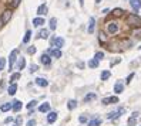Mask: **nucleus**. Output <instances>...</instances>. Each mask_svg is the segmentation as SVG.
Returning a JSON list of instances; mask_svg holds the SVG:
<instances>
[{"label": "nucleus", "instance_id": "de8ad7c7", "mask_svg": "<svg viewBox=\"0 0 141 126\" xmlns=\"http://www.w3.org/2000/svg\"><path fill=\"white\" fill-rule=\"evenodd\" d=\"M3 26V23H2V20H0V27H2Z\"/></svg>", "mask_w": 141, "mask_h": 126}, {"label": "nucleus", "instance_id": "79ce46f5", "mask_svg": "<svg viewBox=\"0 0 141 126\" xmlns=\"http://www.w3.org/2000/svg\"><path fill=\"white\" fill-rule=\"evenodd\" d=\"M100 40H101V41H105V36H104V33H103V31L100 33Z\"/></svg>", "mask_w": 141, "mask_h": 126}, {"label": "nucleus", "instance_id": "6e6552de", "mask_svg": "<svg viewBox=\"0 0 141 126\" xmlns=\"http://www.w3.org/2000/svg\"><path fill=\"white\" fill-rule=\"evenodd\" d=\"M137 118H138V112H134L131 116L128 118V126H135V123H137Z\"/></svg>", "mask_w": 141, "mask_h": 126}, {"label": "nucleus", "instance_id": "c9c22d12", "mask_svg": "<svg viewBox=\"0 0 141 126\" xmlns=\"http://www.w3.org/2000/svg\"><path fill=\"white\" fill-rule=\"evenodd\" d=\"M37 69H38V67H37L36 64H31L30 65V72H31V74H33V72H36Z\"/></svg>", "mask_w": 141, "mask_h": 126}, {"label": "nucleus", "instance_id": "f704fd0d", "mask_svg": "<svg viewBox=\"0 0 141 126\" xmlns=\"http://www.w3.org/2000/svg\"><path fill=\"white\" fill-rule=\"evenodd\" d=\"M103 57H104V52L98 51V52H96V57H94V58H96V59H98V61H100V59L103 58Z\"/></svg>", "mask_w": 141, "mask_h": 126}, {"label": "nucleus", "instance_id": "ddd939ff", "mask_svg": "<svg viewBox=\"0 0 141 126\" xmlns=\"http://www.w3.org/2000/svg\"><path fill=\"white\" fill-rule=\"evenodd\" d=\"M56 120H57V113H56V112H50V113L47 115V122L48 123H54Z\"/></svg>", "mask_w": 141, "mask_h": 126}, {"label": "nucleus", "instance_id": "1a4fd4ad", "mask_svg": "<svg viewBox=\"0 0 141 126\" xmlns=\"http://www.w3.org/2000/svg\"><path fill=\"white\" fill-rule=\"evenodd\" d=\"M123 112H124V109H123V108H120L118 111L110 112V113L107 115V119H114V118H118V116H120V113H123Z\"/></svg>", "mask_w": 141, "mask_h": 126}, {"label": "nucleus", "instance_id": "e433bc0d", "mask_svg": "<svg viewBox=\"0 0 141 126\" xmlns=\"http://www.w3.org/2000/svg\"><path fill=\"white\" fill-rule=\"evenodd\" d=\"M20 2H22V0H12V7H17V6L20 4Z\"/></svg>", "mask_w": 141, "mask_h": 126}, {"label": "nucleus", "instance_id": "f8f14e48", "mask_svg": "<svg viewBox=\"0 0 141 126\" xmlns=\"http://www.w3.org/2000/svg\"><path fill=\"white\" fill-rule=\"evenodd\" d=\"M123 89H124V84H123L121 81H118V82L114 85V92H115V94H121Z\"/></svg>", "mask_w": 141, "mask_h": 126}, {"label": "nucleus", "instance_id": "a878e982", "mask_svg": "<svg viewBox=\"0 0 141 126\" xmlns=\"http://www.w3.org/2000/svg\"><path fill=\"white\" fill-rule=\"evenodd\" d=\"M67 108H69V109H70V111L76 109V108H77V101H74V99L69 101V105H67Z\"/></svg>", "mask_w": 141, "mask_h": 126}, {"label": "nucleus", "instance_id": "c85d7f7f", "mask_svg": "<svg viewBox=\"0 0 141 126\" xmlns=\"http://www.w3.org/2000/svg\"><path fill=\"white\" fill-rule=\"evenodd\" d=\"M56 27H57V19L53 17V19H50V30H56Z\"/></svg>", "mask_w": 141, "mask_h": 126}, {"label": "nucleus", "instance_id": "0eeeda50", "mask_svg": "<svg viewBox=\"0 0 141 126\" xmlns=\"http://www.w3.org/2000/svg\"><path fill=\"white\" fill-rule=\"evenodd\" d=\"M104 105H110V103H118V98L117 96H110V98H104L103 99Z\"/></svg>", "mask_w": 141, "mask_h": 126}, {"label": "nucleus", "instance_id": "2f4dec72", "mask_svg": "<svg viewBox=\"0 0 141 126\" xmlns=\"http://www.w3.org/2000/svg\"><path fill=\"white\" fill-rule=\"evenodd\" d=\"M24 65H26V61L24 58H19V64H17V69H23Z\"/></svg>", "mask_w": 141, "mask_h": 126}, {"label": "nucleus", "instance_id": "ea45409f", "mask_svg": "<svg viewBox=\"0 0 141 126\" xmlns=\"http://www.w3.org/2000/svg\"><path fill=\"white\" fill-rule=\"evenodd\" d=\"M134 78V74H130L128 76H127V79H125V81H127V84H130V82H131V79Z\"/></svg>", "mask_w": 141, "mask_h": 126}, {"label": "nucleus", "instance_id": "bb28decb", "mask_svg": "<svg viewBox=\"0 0 141 126\" xmlns=\"http://www.w3.org/2000/svg\"><path fill=\"white\" fill-rule=\"evenodd\" d=\"M38 37L40 38H48V30H46V29H43V30H40V33H38Z\"/></svg>", "mask_w": 141, "mask_h": 126}, {"label": "nucleus", "instance_id": "39448f33", "mask_svg": "<svg viewBox=\"0 0 141 126\" xmlns=\"http://www.w3.org/2000/svg\"><path fill=\"white\" fill-rule=\"evenodd\" d=\"M107 31H108L110 34H115V33L118 31V24H117V23H110V24L107 26Z\"/></svg>", "mask_w": 141, "mask_h": 126}, {"label": "nucleus", "instance_id": "9d476101", "mask_svg": "<svg viewBox=\"0 0 141 126\" xmlns=\"http://www.w3.org/2000/svg\"><path fill=\"white\" fill-rule=\"evenodd\" d=\"M34 81H36V85L41 86V88H46V86L48 85V82H47V79H46V78H36Z\"/></svg>", "mask_w": 141, "mask_h": 126}, {"label": "nucleus", "instance_id": "f257e3e1", "mask_svg": "<svg viewBox=\"0 0 141 126\" xmlns=\"http://www.w3.org/2000/svg\"><path fill=\"white\" fill-rule=\"evenodd\" d=\"M127 24H128L130 27L138 29V27H141V17H138L137 14H130L127 17Z\"/></svg>", "mask_w": 141, "mask_h": 126}, {"label": "nucleus", "instance_id": "f3484780", "mask_svg": "<svg viewBox=\"0 0 141 126\" xmlns=\"http://www.w3.org/2000/svg\"><path fill=\"white\" fill-rule=\"evenodd\" d=\"M43 24H44L43 17H36V19L33 20V26H36V27H40V26H43Z\"/></svg>", "mask_w": 141, "mask_h": 126}, {"label": "nucleus", "instance_id": "412c9836", "mask_svg": "<svg viewBox=\"0 0 141 126\" xmlns=\"http://www.w3.org/2000/svg\"><path fill=\"white\" fill-rule=\"evenodd\" d=\"M16 92H17V84H12L9 86V95H14Z\"/></svg>", "mask_w": 141, "mask_h": 126}, {"label": "nucleus", "instance_id": "20e7f679", "mask_svg": "<svg viewBox=\"0 0 141 126\" xmlns=\"http://www.w3.org/2000/svg\"><path fill=\"white\" fill-rule=\"evenodd\" d=\"M51 45L53 47H56V48H61L63 45H64V38H61V37H57V38H53L51 40Z\"/></svg>", "mask_w": 141, "mask_h": 126}, {"label": "nucleus", "instance_id": "49530a36", "mask_svg": "<svg viewBox=\"0 0 141 126\" xmlns=\"http://www.w3.org/2000/svg\"><path fill=\"white\" fill-rule=\"evenodd\" d=\"M96 3H101V0H96Z\"/></svg>", "mask_w": 141, "mask_h": 126}, {"label": "nucleus", "instance_id": "423d86ee", "mask_svg": "<svg viewBox=\"0 0 141 126\" xmlns=\"http://www.w3.org/2000/svg\"><path fill=\"white\" fill-rule=\"evenodd\" d=\"M40 61H41V64L46 65V67H48V65L51 64V58H50V55H48V54H43V55H41Z\"/></svg>", "mask_w": 141, "mask_h": 126}, {"label": "nucleus", "instance_id": "4c0bfd02", "mask_svg": "<svg viewBox=\"0 0 141 126\" xmlns=\"http://www.w3.org/2000/svg\"><path fill=\"white\" fill-rule=\"evenodd\" d=\"M79 120H80V123H86V122H87V116H84V115H81V116L79 118Z\"/></svg>", "mask_w": 141, "mask_h": 126}, {"label": "nucleus", "instance_id": "4be33fe9", "mask_svg": "<svg viewBox=\"0 0 141 126\" xmlns=\"http://www.w3.org/2000/svg\"><path fill=\"white\" fill-rule=\"evenodd\" d=\"M13 108V105L12 103H3L2 106H0V111L2 112H7V111H10Z\"/></svg>", "mask_w": 141, "mask_h": 126}, {"label": "nucleus", "instance_id": "9b49d317", "mask_svg": "<svg viewBox=\"0 0 141 126\" xmlns=\"http://www.w3.org/2000/svg\"><path fill=\"white\" fill-rule=\"evenodd\" d=\"M130 6L134 10H140L141 9V0H130Z\"/></svg>", "mask_w": 141, "mask_h": 126}, {"label": "nucleus", "instance_id": "58836bf2", "mask_svg": "<svg viewBox=\"0 0 141 126\" xmlns=\"http://www.w3.org/2000/svg\"><path fill=\"white\" fill-rule=\"evenodd\" d=\"M27 52H29L30 55H33L34 52H36V47H29V50H27Z\"/></svg>", "mask_w": 141, "mask_h": 126}, {"label": "nucleus", "instance_id": "6ab92c4d", "mask_svg": "<svg viewBox=\"0 0 141 126\" xmlns=\"http://www.w3.org/2000/svg\"><path fill=\"white\" fill-rule=\"evenodd\" d=\"M97 98V95L94 92H91V94H87L86 96H84V102H90V101H94Z\"/></svg>", "mask_w": 141, "mask_h": 126}, {"label": "nucleus", "instance_id": "dca6fc26", "mask_svg": "<svg viewBox=\"0 0 141 126\" xmlns=\"http://www.w3.org/2000/svg\"><path fill=\"white\" fill-rule=\"evenodd\" d=\"M46 13H47V6H46V4L38 6V9H37V14H38V16H44Z\"/></svg>", "mask_w": 141, "mask_h": 126}, {"label": "nucleus", "instance_id": "09e8293b", "mask_svg": "<svg viewBox=\"0 0 141 126\" xmlns=\"http://www.w3.org/2000/svg\"><path fill=\"white\" fill-rule=\"evenodd\" d=\"M14 126H17V125H14Z\"/></svg>", "mask_w": 141, "mask_h": 126}, {"label": "nucleus", "instance_id": "aec40b11", "mask_svg": "<svg viewBox=\"0 0 141 126\" xmlns=\"http://www.w3.org/2000/svg\"><path fill=\"white\" fill-rule=\"evenodd\" d=\"M38 111L43 112V113H44V112H48V111H50V103L46 102V103H43V105H40V106H38Z\"/></svg>", "mask_w": 141, "mask_h": 126}, {"label": "nucleus", "instance_id": "5701e85b", "mask_svg": "<svg viewBox=\"0 0 141 126\" xmlns=\"http://www.w3.org/2000/svg\"><path fill=\"white\" fill-rule=\"evenodd\" d=\"M123 14H124V10L123 9H114L113 10V16H115V17H121Z\"/></svg>", "mask_w": 141, "mask_h": 126}, {"label": "nucleus", "instance_id": "a18cd8bd", "mask_svg": "<svg viewBox=\"0 0 141 126\" xmlns=\"http://www.w3.org/2000/svg\"><path fill=\"white\" fill-rule=\"evenodd\" d=\"M103 13H105V14H107V13H110V9H104Z\"/></svg>", "mask_w": 141, "mask_h": 126}, {"label": "nucleus", "instance_id": "4468645a", "mask_svg": "<svg viewBox=\"0 0 141 126\" xmlns=\"http://www.w3.org/2000/svg\"><path fill=\"white\" fill-rule=\"evenodd\" d=\"M12 105H13V108H12V109L14 111V112H19L20 109H22V106H23L20 101H13V102H12Z\"/></svg>", "mask_w": 141, "mask_h": 126}, {"label": "nucleus", "instance_id": "7ed1b4c3", "mask_svg": "<svg viewBox=\"0 0 141 126\" xmlns=\"http://www.w3.org/2000/svg\"><path fill=\"white\" fill-rule=\"evenodd\" d=\"M17 55H19V50H13L12 52H10V59H9V68L13 69V67H14V62L17 59Z\"/></svg>", "mask_w": 141, "mask_h": 126}, {"label": "nucleus", "instance_id": "72a5a7b5", "mask_svg": "<svg viewBox=\"0 0 141 126\" xmlns=\"http://www.w3.org/2000/svg\"><path fill=\"white\" fill-rule=\"evenodd\" d=\"M6 67V59L4 58H0V71H3Z\"/></svg>", "mask_w": 141, "mask_h": 126}, {"label": "nucleus", "instance_id": "b1692460", "mask_svg": "<svg viewBox=\"0 0 141 126\" xmlns=\"http://www.w3.org/2000/svg\"><path fill=\"white\" fill-rule=\"evenodd\" d=\"M110 76H111V72L110 71H103V72H101V81H107Z\"/></svg>", "mask_w": 141, "mask_h": 126}, {"label": "nucleus", "instance_id": "c03bdc74", "mask_svg": "<svg viewBox=\"0 0 141 126\" xmlns=\"http://www.w3.org/2000/svg\"><path fill=\"white\" fill-rule=\"evenodd\" d=\"M10 122H13V118H7V119H6V123H10Z\"/></svg>", "mask_w": 141, "mask_h": 126}, {"label": "nucleus", "instance_id": "a19ab883", "mask_svg": "<svg viewBox=\"0 0 141 126\" xmlns=\"http://www.w3.org/2000/svg\"><path fill=\"white\" fill-rule=\"evenodd\" d=\"M36 125V120H34V119H30L29 122H27V126H34Z\"/></svg>", "mask_w": 141, "mask_h": 126}, {"label": "nucleus", "instance_id": "393cba45", "mask_svg": "<svg viewBox=\"0 0 141 126\" xmlns=\"http://www.w3.org/2000/svg\"><path fill=\"white\" fill-rule=\"evenodd\" d=\"M30 38H31V31H30V30H27V31H26V34H24L23 43H24V44H27V43L30 41Z\"/></svg>", "mask_w": 141, "mask_h": 126}, {"label": "nucleus", "instance_id": "f03ea898", "mask_svg": "<svg viewBox=\"0 0 141 126\" xmlns=\"http://www.w3.org/2000/svg\"><path fill=\"white\" fill-rule=\"evenodd\" d=\"M12 16H13L12 10H4V12L2 13V17H0V20H2L3 24H7V23L10 21V19H12Z\"/></svg>", "mask_w": 141, "mask_h": 126}, {"label": "nucleus", "instance_id": "37998d69", "mask_svg": "<svg viewBox=\"0 0 141 126\" xmlns=\"http://www.w3.org/2000/svg\"><path fill=\"white\" fill-rule=\"evenodd\" d=\"M20 123H22V118H20V116H19V118H17V119H16V125H17V126H19Z\"/></svg>", "mask_w": 141, "mask_h": 126}, {"label": "nucleus", "instance_id": "a211bd4d", "mask_svg": "<svg viewBox=\"0 0 141 126\" xmlns=\"http://www.w3.org/2000/svg\"><path fill=\"white\" fill-rule=\"evenodd\" d=\"M94 24H96V19H94V17H90V23H89V33L90 34L94 33Z\"/></svg>", "mask_w": 141, "mask_h": 126}, {"label": "nucleus", "instance_id": "c756f323", "mask_svg": "<svg viewBox=\"0 0 141 126\" xmlns=\"http://www.w3.org/2000/svg\"><path fill=\"white\" fill-rule=\"evenodd\" d=\"M20 78V72H16V74H13L12 76H10V82L12 84H16V81Z\"/></svg>", "mask_w": 141, "mask_h": 126}, {"label": "nucleus", "instance_id": "2eb2a0df", "mask_svg": "<svg viewBox=\"0 0 141 126\" xmlns=\"http://www.w3.org/2000/svg\"><path fill=\"white\" fill-rule=\"evenodd\" d=\"M48 52H50V55H51V57H54V58H60V57H61V50H59V48L50 50Z\"/></svg>", "mask_w": 141, "mask_h": 126}, {"label": "nucleus", "instance_id": "473e14b6", "mask_svg": "<svg viewBox=\"0 0 141 126\" xmlns=\"http://www.w3.org/2000/svg\"><path fill=\"white\" fill-rule=\"evenodd\" d=\"M37 105V101H30L29 103H27V109H31V108H34Z\"/></svg>", "mask_w": 141, "mask_h": 126}, {"label": "nucleus", "instance_id": "7c9ffc66", "mask_svg": "<svg viewBox=\"0 0 141 126\" xmlns=\"http://www.w3.org/2000/svg\"><path fill=\"white\" fill-rule=\"evenodd\" d=\"M98 62H100V61H98V59H96V58L91 59V61L89 62V67H90V68H96V67H98Z\"/></svg>", "mask_w": 141, "mask_h": 126}, {"label": "nucleus", "instance_id": "cd10ccee", "mask_svg": "<svg viewBox=\"0 0 141 126\" xmlns=\"http://www.w3.org/2000/svg\"><path fill=\"white\" fill-rule=\"evenodd\" d=\"M100 123H101V119L97 118V119H93V120H90V122H89V126H100Z\"/></svg>", "mask_w": 141, "mask_h": 126}]
</instances>
